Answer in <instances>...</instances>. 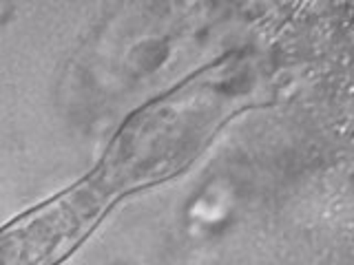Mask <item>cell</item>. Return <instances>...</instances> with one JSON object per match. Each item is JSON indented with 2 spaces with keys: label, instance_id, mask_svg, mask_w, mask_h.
Listing matches in <instances>:
<instances>
[{
  "label": "cell",
  "instance_id": "cell-1",
  "mask_svg": "<svg viewBox=\"0 0 354 265\" xmlns=\"http://www.w3.org/2000/svg\"><path fill=\"white\" fill-rule=\"evenodd\" d=\"M226 108V99L213 82L182 88L131 117L97 173L118 193L164 179L195 157L224 119Z\"/></svg>",
  "mask_w": 354,
  "mask_h": 265
},
{
  "label": "cell",
  "instance_id": "cell-2",
  "mask_svg": "<svg viewBox=\"0 0 354 265\" xmlns=\"http://www.w3.org/2000/svg\"><path fill=\"white\" fill-rule=\"evenodd\" d=\"M120 197L97 170L73 190L0 230V265H53Z\"/></svg>",
  "mask_w": 354,
  "mask_h": 265
}]
</instances>
